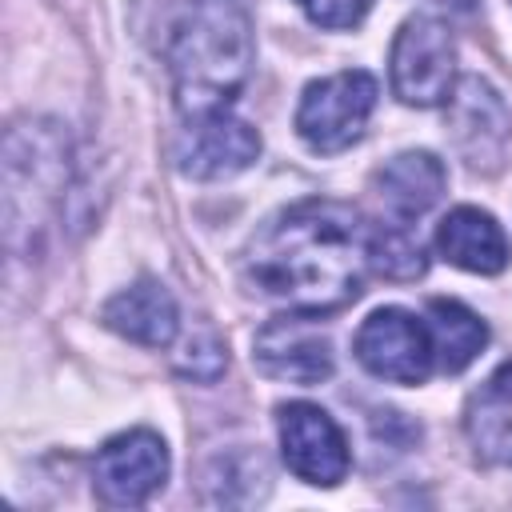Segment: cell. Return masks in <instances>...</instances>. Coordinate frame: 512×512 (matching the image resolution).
Wrapping results in <instances>:
<instances>
[{"label":"cell","instance_id":"6da1fadb","mask_svg":"<svg viewBox=\"0 0 512 512\" xmlns=\"http://www.w3.org/2000/svg\"><path fill=\"white\" fill-rule=\"evenodd\" d=\"M368 268L372 224L332 196H308L268 216L244 256V276L260 296L312 316L352 304Z\"/></svg>","mask_w":512,"mask_h":512},{"label":"cell","instance_id":"7a4b0ae2","mask_svg":"<svg viewBox=\"0 0 512 512\" xmlns=\"http://www.w3.org/2000/svg\"><path fill=\"white\" fill-rule=\"evenodd\" d=\"M164 56L184 120L228 108L256 60L248 12L236 0H188L172 20Z\"/></svg>","mask_w":512,"mask_h":512},{"label":"cell","instance_id":"3957f363","mask_svg":"<svg viewBox=\"0 0 512 512\" xmlns=\"http://www.w3.org/2000/svg\"><path fill=\"white\" fill-rule=\"evenodd\" d=\"M376 108V76L348 68L324 80H312L296 104V132L312 152H344L360 140Z\"/></svg>","mask_w":512,"mask_h":512},{"label":"cell","instance_id":"277c9868","mask_svg":"<svg viewBox=\"0 0 512 512\" xmlns=\"http://www.w3.org/2000/svg\"><path fill=\"white\" fill-rule=\"evenodd\" d=\"M392 92L412 108L448 104L456 88V44L452 32L432 16H408L388 56Z\"/></svg>","mask_w":512,"mask_h":512},{"label":"cell","instance_id":"5b68a950","mask_svg":"<svg viewBox=\"0 0 512 512\" xmlns=\"http://www.w3.org/2000/svg\"><path fill=\"white\" fill-rule=\"evenodd\" d=\"M356 360L392 384H424L436 368L432 328L404 308H376L352 340Z\"/></svg>","mask_w":512,"mask_h":512},{"label":"cell","instance_id":"8992f818","mask_svg":"<svg viewBox=\"0 0 512 512\" xmlns=\"http://www.w3.org/2000/svg\"><path fill=\"white\" fill-rule=\"evenodd\" d=\"M168 480V448L152 428H128L96 448L92 488L108 508H140Z\"/></svg>","mask_w":512,"mask_h":512},{"label":"cell","instance_id":"52a82bcc","mask_svg":"<svg viewBox=\"0 0 512 512\" xmlns=\"http://www.w3.org/2000/svg\"><path fill=\"white\" fill-rule=\"evenodd\" d=\"M276 428H280V456L296 480L316 488H336L348 476V464H352L348 440L320 404H308V400L280 404Z\"/></svg>","mask_w":512,"mask_h":512},{"label":"cell","instance_id":"ba28073f","mask_svg":"<svg viewBox=\"0 0 512 512\" xmlns=\"http://www.w3.org/2000/svg\"><path fill=\"white\" fill-rule=\"evenodd\" d=\"M256 156H260V132L248 120L232 116L228 108L188 116L172 144L176 172L188 180H228L244 172Z\"/></svg>","mask_w":512,"mask_h":512},{"label":"cell","instance_id":"9c48e42d","mask_svg":"<svg viewBox=\"0 0 512 512\" xmlns=\"http://www.w3.org/2000/svg\"><path fill=\"white\" fill-rule=\"evenodd\" d=\"M448 136H452L460 160L472 172L500 168L504 148L512 140V112L488 80L464 76L452 88V96H448Z\"/></svg>","mask_w":512,"mask_h":512},{"label":"cell","instance_id":"30bf717a","mask_svg":"<svg viewBox=\"0 0 512 512\" xmlns=\"http://www.w3.org/2000/svg\"><path fill=\"white\" fill-rule=\"evenodd\" d=\"M256 364L264 376L308 388L332 376L336 356H332L328 332H320L312 312H288V316L268 320L256 332Z\"/></svg>","mask_w":512,"mask_h":512},{"label":"cell","instance_id":"8fae6325","mask_svg":"<svg viewBox=\"0 0 512 512\" xmlns=\"http://www.w3.org/2000/svg\"><path fill=\"white\" fill-rule=\"evenodd\" d=\"M436 252L448 264H456L464 272H476V276L504 272L508 268V256H512L508 236L496 224V216L484 212V208H472V204H460V208H452L440 220V228H436Z\"/></svg>","mask_w":512,"mask_h":512},{"label":"cell","instance_id":"7c38bea8","mask_svg":"<svg viewBox=\"0 0 512 512\" xmlns=\"http://www.w3.org/2000/svg\"><path fill=\"white\" fill-rule=\"evenodd\" d=\"M448 172L432 152H400L384 168H376L372 188L392 216V224H412L444 196Z\"/></svg>","mask_w":512,"mask_h":512},{"label":"cell","instance_id":"4fadbf2b","mask_svg":"<svg viewBox=\"0 0 512 512\" xmlns=\"http://www.w3.org/2000/svg\"><path fill=\"white\" fill-rule=\"evenodd\" d=\"M100 320L120 332L124 340H136L144 348H164L172 344L176 328H180V312H176V300L172 292L160 284V280H136L132 288L116 292L104 308H100Z\"/></svg>","mask_w":512,"mask_h":512},{"label":"cell","instance_id":"5bb4252c","mask_svg":"<svg viewBox=\"0 0 512 512\" xmlns=\"http://www.w3.org/2000/svg\"><path fill=\"white\" fill-rule=\"evenodd\" d=\"M464 432L476 460L512 468V360H504L464 408Z\"/></svg>","mask_w":512,"mask_h":512},{"label":"cell","instance_id":"9a60e30c","mask_svg":"<svg viewBox=\"0 0 512 512\" xmlns=\"http://www.w3.org/2000/svg\"><path fill=\"white\" fill-rule=\"evenodd\" d=\"M428 328H432V344H436V368L440 372H464L480 348L488 344V328L484 320L464 308L460 300H432L428 304Z\"/></svg>","mask_w":512,"mask_h":512},{"label":"cell","instance_id":"2e32d148","mask_svg":"<svg viewBox=\"0 0 512 512\" xmlns=\"http://www.w3.org/2000/svg\"><path fill=\"white\" fill-rule=\"evenodd\" d=\"M424 248L408 224H372V268L392 280H416L424 272Z\"/></svg>","mask_w":512,"mask_h":512},{"label":"cell","instance_id":"e0dca14e","mask_svg":"<svg viewBox=\"0 0 512 512\" xmlns=\"http://www.w3.org/2000/svg\"><path fill=\"white\" fill-rule=\"evenodd\" d=\"M228 364V352H224V340L212 332V328H200L184 340L180 356H176V368L192 380H216Z\"/></svg>","mask_w":512,"mask_h":512},{"label":"cell","instance_id":"ac0fdd59","mask_svg":"<svg viewBox=\"0 0 512 512\" xmlns=\"http://www.w3.org/2000/svg\"><path fill=\"white\" fill-rule=\"evenodd\" d=\"M296 4L316 28H356L372 8V0H296Z\"/></svg>","mask_w":512,"mask_h":512},{"label":"cell","instance_id":"d6986e66","mask_svg":"<svg viewBox=\"0 0 512 512\" xmlns=\"http://www.w3.org/2000/svg\"><path fill=\"white\" fill-rule=\"evenodd\" d=\"M436 4H444V8H452V12H468L476 0H436Z\"/></svg>","mask_w":512,"mask_h":512}]
</instances>
